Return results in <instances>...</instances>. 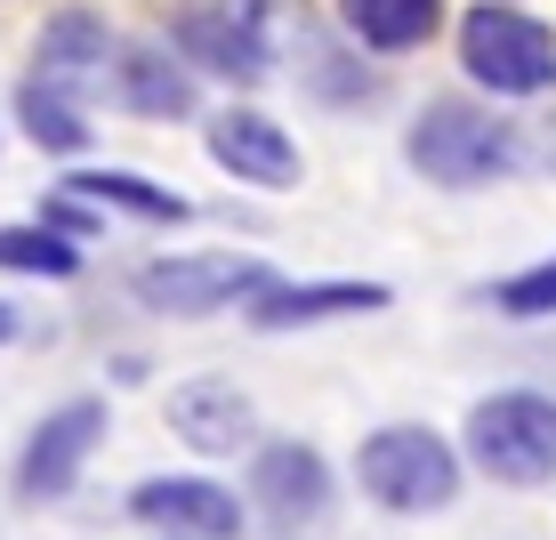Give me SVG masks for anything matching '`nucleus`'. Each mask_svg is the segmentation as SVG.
I'll list each match as a JSON object with an SVG mask.
<instances>
[{"label": "nucleus", "mask_w": 556, "mask_h": 540, "mask_svg": "<svg viewBox=\"0 0 556 540\" xmlns=\"http://www.w3.org/2000/svg\"><path fill=\"white\" fill-rule=\"evenodd\" d=\"M459 65L484 89H501V98H532V89L556 81V33L484 0V9H468V25H459Z\"/></svg>", "instance_id": "nucleus-1"}, {"label": "nucleus", "mask_w": 556, "mask_h": 540, "mask_svg": "<svg viewBox=\"0 0 556 540\" xmlns=\"http://www.w3.org/2000/svg\"><path fill=\"white\" fill-rule=\"evenodd\" d=\"M412 162L428 169L435 186H492V178L516 169V138H508V122H492V113L428 105L412 122Z\"/></svg>", "instance_id": "nucleus-2"}, {"label": "nucleus", "mask_w": 556, "mask_h": 540, "mask_svg": "<svg viewBox=\"0 0 556 540\" xmlns=\"http://www.w3.org/2000/svg\"><path fill=\"white\" fill-rule=\"evenodd\" d=\"M468 436H476V460H484L501 485H541V476H556V403L548 395L476 403Z\"/></svg>", "instance_id": "nucleus-3"}, {"label": "nucleus", "mask_w": 556, "mask_h": 540, "mask_svg": "<svg viewBox=\"0 0 556 540\" xmlns=\"http://www.w3.org/2000/svg\"><path fill=\"white\" fill-rule=\"evenodd\" d=\"M251 291H275L258 259H235V250H202V259H153L138 266V299L169 306V315H210V306H235Z\"/></svg>", "instance_id": "nucleus-4"}, {"label": "nucleus", "mask_w": 556, "mask_h": 540, "mask_svg": "<svg viewBox=\"0 0 556 540\" xmlns=\"http://www.w3.org/2000/svg\"><path fill=\"white\" fill-rule=\"evenodd\" d=\"M363 485H371V500H388V508H444L459 468L428 428H388V436L363 443Z\"/></svg>", "instance_id": "nucleus-5"}, {"label": "nucleus", "mask_w": 556, "mask_h": 540, "mask_svg": "<svg viewBox=\"0 0 556 540\" xmlns=\"http://www.w3.org/2000/svg\"><path fill=\"white\" fill-rule=\"evenodd\" d=\"M178 41L194 49L210 73H226V81H258V73L275 65L266 16L251 9V0H194V9L178 16Z\"/></svg>", "instance_id": "nucleus-6"}, {"label": "nucleus", "mask_w": 556, "mask_h": 540, "mask_svg": "<svg viewBox=\"0 0 556 540\" xmlns=\"http://www.w3.org/2000/svg\"><path fill=\"white\" fill-rule=\"evenodd\" d=\"M105 436V403H65V412H49L41 428H33L25 443V468H16V485H25L33 500H56L73 492V476H81L89 443Z\"/></svg>", "instance_id": "nucleus-7"}, {"label": "nucleus", "mask_w": 556, "mask_h": 540, "mask_svg": "<svg viewBox=\"0 0 556 540\" xmlns=\"http://www.w3.org/2000/svg\"><path fill=\"white\" fill-rule=\"evenodd\" d=\"M129 508H138L146 525H162V532H194V540H226V532L242 525L235 492L202 485V476H153V485H138V500H129Z\"/></svg>", "instance_id": "nucleus-8"}, {"label": "nucleus", "mask_w": 556, "mask_h": 540, "mask_svg": "<svg viewBox=\"0 0 556 540\" xmlns=\"http://www.w3.org/2000/svg\"><path fill=\"white\" fill-rule=\"evenodd\" d=\"M210 153L251 186H291L299 178V146L282 138L266 113H218V122H210Z\"/></svg>", "instance_id": "nucleus-9"}, {"label": "nucleus", "mask_w": 556, "mask_h": 540, "mask_svg": "<svg viewBox=\"0 0 556 540\" xmlns=\"http://www.w3.org/2000/svg\"><path fill=\"white\" fill-rule=\"evenodd\" d=\"M105 73V25L89 9H65V16H49V33H41V65H33V81H49V89H65V98H81V81H98Z\"/></svg>", "instance_id": "nucleus-10"}, {"label": "nucleus", "mask_w": 556, "mask_h": 540, "mask_svg": "<svg viewBox=\"0 0 556 540\" xmlns=\"http://www.w3.org/2000/svg\"><path fill=\"white\" fill-rule=\"evenodd\" d=\"M169 428L186 443H202V452H235L251 436V403L235 395V379H194V388L169 395Z\"/></svg>", "instance_id": "nucleus-11"}, {"label": "nucleus", "mask_w": 556, "mask_h": 540, "mask_svg": "<svg viewBox=\"0 0 556 540\" xmlns=\"http://www.w3.org/2000/svg\"><path fill=\"white\" fill-rule=\"evenodd\" d=\"M323 460L306 452V443H282V452L258 460V500L275 508V525H315L323 516Z\"/></svg>", "instance_id": "nucleus-12"}, {"label": "nucleus", "mask_w": 556, "mask_h": 540, "mask_svg": "<svg viewBox=\"0 0 556 540\" xmlns=\"http://www.w3.org/2000/svg\"><path fill=\"white\" fill-rule=\"evenodd\" d=\"M388 306L379 282H306V291H258L251 323L258 331H282V323H323V315H371Z\"/></svg>", "instance_id": "nucleus-13"}, {"label": "nucleus", "mask_w": 556, "mask_h": 540, "mask_svg": "<svg viewBox=\"0 0 556 540\" xmlns=\"http://www.w3.org/2000/svg\"><path fill=\"white\" fill-rule=\"evenodd\" d=\"M339 16H348L371 49H412V41H428V33H435L444 0H339Z\"/></svg>", "instance_id": "nucleus-14"}, {"label": "nucleus", "mask_w": 556, "mask_h": 540, "mask_svg": "<svg viewBox=\"0 0 556 540\" xmlns=\"http://www.w3.org/2000/svg\"><path fill=\"white\" fill-rule=\"evenodd\" d=\"M122 98H129V113H169L178 122L194 105V81L169 65V49H122Z\"/></svg>", "instance_id": "nucleus-15"}, {"label": "nucleus", "mask_w": 556, "mask_h": 540, "mask_svg": "<svg viewBox=\"0 0 556 540\" xmlns=\"http://www.w3.org/2000/svg\"><path fill=\"white\" fill-rule=\"evenodd\" d=\"M16 113H25V129H33V146H49V153H81V146H89V122H81V98H65V89H49V81H33V73H25V89H16Z\"/></svg>", "instance_id": "nucleus-16"}, {"label": "nucleus", "mask_w": 556, "mask_h": 540, "mask_svg": "<svg viewBox=\"0 0 556 540\" xmlns=\"http://www.w3.org/2000/svg\"><path fill=\"white\" fill-rule=\"evenodd\" d=\"M73 194H81V202H113V210H138V218H162V226L186 218L178 194H162V186H146V178H122V169H89V178H73Z\"/></svg>", "instance_id": "nucleus-17"}, {"label": "nucleus", "mask_w": 556, "mask_h": 540, "mask_svg": "<svg viewBox=\"0 0 556 540\" xmlns=\"http://www.w3.org/2000/svg\"><path fill=\"white\" fill-rule=\"evenodd\" d=\"M73 259L81 250L56 242L49 226H0V266H16V275H73Z\"/></svg>", "instance_id": "nucleus-18"}, {"label": "nucleus", "mask_w": 556, "mask_h": 540, "mask_svg": "<svg viewBox=\"0 0 556 540\" xmlns=\"http://www.w3.org/2000/svg\"><path fill=\"white\" fill-rule=\"evenodd\" d=\"M492 306H501V315H556V259L532 266V275H516V282H501Z\"/></svg>", "instance_id": "nucleus-19"}, {"label": "nucleus", "mask_w": 556, "mask_h": 540, "mask_svg": "<svg viewBox=\"0 0 556 540\" xmlns=\"http://www.w3.org/2000/svg\"><path fill=\"white\" fill-rule=\"evenodd\" d=\"M0 339H9V306H0Z\"/></svg>", "instance_id": "nucleus-20"}]
</instances>
